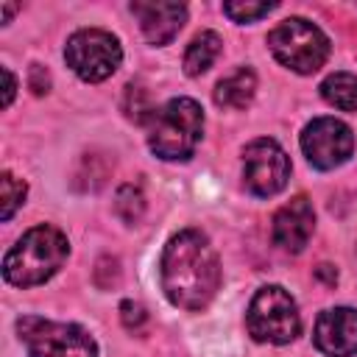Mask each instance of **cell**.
I'll use <instances>...</instances> for the list:
<instances>
[{
  "label": "cell",
  "instance_id": "1",
  "mask_svg": "<svg viewBox=\"0 0 357 357\" xmlns=\"http://www.w3.org/2000/svg\"><path fill=\"white\" fill-rule=\"evenodd\" d=\"M162 290L181 310H204L220 287V262L198 229L173 234L162 251Z\"/></svg>",
  "mask_w": 357,
  "mask_h": 357
},
{
  "label": "cell",
  "instance_id": "2",
  "mask_svg": "<svg viewBox=\"0 0 357 357\" xmlns=\"http://www.w3.org/2000/svg\"><path fill=\"white\" fill-rule=\"evenodd\" d=\"M70 243L56 226H33L28 229L6 254L3 276L14 287H33L47 282L67 259Z\"/></svg>",
  "mask_w": 357,
  "mask_h": 357
},
{
  "label": "cell",
  "instance_id": "3",
  "mask_svg": "<svg viewBox=\"0 0 357 357\" xmlns=\"http://www.w3.org/2000/svg\"><path fill=\"white\" fill-rule=\"evenodd\" d=\"M148 126V148L159 159H190L204 134V109L192 98H173L156 109Z\"/></svg>",
  "mask_w": 357,
  "mask_h": 357
},
{
  "label": "cell",
  "instance_id": "4",
  "mask_svg": "<svg viewBox=\"0 0 357 357\" xmlns=\"http://www.w3.org/2000/svg\"><path fill=\"white\" fill-rule=\"evenodd\" d=\"M268 47L276 56L279 64L290 67L293 73H315L318 67H324L326 56H329V39L326 33L312 25L304 17H290L284 22H279L271 33H268Z\"/></svg>",
  "mask_w": 357,
  "mask_h": 357
},
{
  "label": "cell",
  "instance_id": "5",
  "mask_svg": "<svg viewBox=\"0 0 357 357\" xmlns=\"http://www.w3.org/2000/svg\"><path fill=\"white\" fill-rule=\"evenodd\" d=\"M17 335L31 357H98V343L78 324L25 315L17 321Z\"/></svg>",
  "mask_w": 357,
  "mask_h": 357
},
{
  "label": "cell",
  "instance_id": "6",
  "mask_svg": "<svg viewBox=\"0 0 357 357\" xmlns=\"http://www.w3.org/2000/svg\"><path fill=\"white\" fill-rule=\"evenodd\" d=\"M245 324L251 337L262 343H290L301 332L298 307L293 296L279 284H268L254 293L245 312Z\"/></svg>",
  "mask_w": 357,
  "mask_h": 357
},
{
  "label": "cell",
  "instance_id": "7",
  "mask_svg": "<svg viewBox=\"0 0 357 357\" xmlns=\"http://www.w3.org/2000/svg\"><path fill=\"white\" fill-rule=\"evenodd\" d=\"M64 59H67V67L78 78L95 84L117 73L123 61V47L117 36H112L103 28H81L67 39Z\"/></svg>",
  "mask_w": 357,
  "mask_h": 357
},
{
  "label": "cell",
  "instance_id": "8",
  "mask_svg": "<svg viewBox=\"0 0 357 357\" xmlns=\"http://www.w3.org/2000/svg\"><path fill=\"white\" fill-rule=\"evenodd\" d=\"M290 178V159L273 139H254L243 151V181L245 187L259 195H276Z\"/></svg>",
  "mask_w": 357,
  "mask_h": 357
},
{
  "label": "cell",
  "instance_id": "9",
  "mask_svg": "<svg viewBox=\"0 0 357 357\" xmlns=\"http://www.w3.org/2000/svg\"><path fill=\"white\" fill-rule=\"evenodd\" d=\"M301 151L307 162L318 170H332L343 165L354 151V134L343 120L315 117L301 134Z\"/></svg>",
  "mask_w": 357,
  "mask_h": 357
},
{
  "label": "cell",
  "instance_id": "10",
  "mask_svg": "<svg viewBox=\"0 0 357 357\" xmlns=\"http://www.w3.org/2000/svg\"><path fill=\"white\" fill-rule=\"evenodd\" d=\"M315 346L329 357H351L357 354V310L335 307L324 310L315 321Z\"/></svg>",
  "mask_w": 357,
  "mask_h": 357
},
{
  "label": "cell",
  "instance_id": "11",
  "mask_svg": "<svg viewBox=\"0 0 357 357\" xmlns=\"http://www.w3.org/2000/svg\"><path fill=\"white\" fill-rule=\"evenodd\" d=\"M312 229H315L312 204H310V198L296 195L284 206L276 209L273 223H271V237L279 248L298 254L307 245V240L312 237Z\"/></svg>",
  "mask_w": 357,
  "mask_h": 357
},
{
  "label": "cell",
  "instance_id": "12",
  "mask_svg": "<svg viewBox=\"0 0 357 357\" xmlns=\"http://www.w3.org/2000/svg\"><path fill=\"white\" fill-rule=\"evenodd\" d=\"M131 11L139 20V28L151 45H167L184 25L187 20V6L184 3H131Z\"/></svg>",
  "mask_w": 357,
  "mask_h": 357
},
{
  "label": "cell",
  "instance_id": "13",
  "mask_svg": "<svg viewBox=\"0 0 357 357\" xmlns=\"http://www.w3.org/2000/svg\"><path fill=\"white\" fill-rule=\"evenodd\" d=\"M257 92V75L251 67H240L215 86V103L223 109H245Z\"/></svg>",
  "mask_w": 357,
  "mask_h": 357
},
{
  "label": "cell",
  "instance_id": "14",
  "mask_svg": "<svg viewBox=\"0 0 357 357\" xmlns=\"http://www.w3.org/2000/svg\"><path fill=\"white\" fill-rule=\"evenodd\" d=\"M220 50H223V39L215 31L195 33L192 42L187 45V53H184V73L192 75V78L206 73L215 64V59L220 56Z\"/></svg>",
  "mask_w": 357,
  "mask_h": 357
},
{
  "label": "cell",
  "instance_id": "15",
  "mask_svg": "<svg viewBox=\"0 0 357 357\" xmlns=\"http://www.w3.org/2000/svg\"><path fill=\"white\" fill-rule=\"evenodd\" d=\"M321 95L329 106L340 112H357V75L351 73H332L321 84Z\"/></svg>",
  "mask_w": 357,
  "mask_h": 357
},
{
  "label": "cell",
  "instance_id": "16",
  "mask_svg": "<svg viewBox=\"0 0 357 357\" xmlns=\"http://www.w3.org/2000/svg\"><path fill=\"white\" fill-rule=\"evenodd\" d=\"M109 173H112V165H109L106 153H84L73 173V184L81 192H95L106 184Z\"/></svg>",
  "mask_w": 357,
  "mask_h": 357
},
{
  "label": "cell",
  "instance_id": "17",
  "mask_svg": "<svg viewBox=\"0 0 357 357\" xmlns=\"http://www.w3.org/2000/svg\"><path fill=\"white\" fill-rule=\"evenodd\" d=\"M123 112L134 123H151L156 109L151 106V95H148V89L142 84H128L126 86V92H123Z\"/></svg>",
  "mask_w": 357,
  "mask_h": 357
},
{
  "label": "cell",
  "instance_id": "18",
  "mask_svg": "<svg viewBox=\"0 0 357 357\" xmlns=\"http://www.w3.org/2000/svg\"><path fill=\"white\" fill-rule=\"evenodd\" d=\"M114 212H117L120 220L128 223V226L139 223V218H142V212H145V195H142V190L134 187V184H123V187L117 190V195H114Z\"/></svg>",
  "mask_w": 357,
  "mask_h": 357
},
{
  "label": "cell",
  "instance_id": "19",
  "mask_svg": "<svg viewBox=\"0 0 357 357\" xmlns=\"http://www.w3.org/2000/svg\"><path fill=\"white\" fill-rule=\"evenodd\" d=\"M25 192H28L25 181H20L17 176H11L8 170L0 176V218L3 220H11V215L25 201Z\"/></svg>",
  "mask_w": 357,
  "mask_h": 357
},
{
  "label": "cell",
  "instance_id": "20",
  "mask_svg": "<svg viewBox=\"0 0 357 357\" xmlns=\"http://www.w3.org/2000/svg\"><path fill=\"white\" fill-rule=\"evenodd\" d=\"M276 8V3H248V0H237V3H223V14L234 22H257L265 14H271Z\"/></svg>",
  "mask_w": 357,
  "mask_h": 357
},
{
  "label": "cell",
  "instance_id": "21",
  "mask_svg": "<svg viewBox=\"0 0 357 357\" xmlns=\"http://www.w3.org/2000/svg\"><path fill=\"white\" fill-rule=\"evenodd\" d=\"M117 282H120V262H117V257H109V254L100 257L95 262V284L100 290H109Z\"/></svg>",
  "mask_w": 357,
  "mask_h": 357
},
{
  "label": "cell",
  "instance_id": "22",
  "mask_svg": "<svg viewBox=\"0 0 357 357\" xmlns=\"http://www.w3.org/2000/svg\"><path fill=\"white\" fill-rule=\"evenodd\" d=\"M120 321H123V326L126 329H131V332H137V329H142L145 326V321H148V312H145V307L142 304H137V301H123L120 304Z\"/></svg>",
  "mask_w": 357,
  "mask_h": 357
},
{
  "label": "cell",
  "instance_id": "23",
  "mask_svg": "<svg viewBox=\"0 0 357 357\" xmlns=\"http://www.w3.org/2000/svg\"><path fill=\"white\" fill-rule=\"evenodd\" d=\"M28 86L33 95H45L50 89V75L42 64H31V73H28Z\"/></svg>",
  "mask_w": 357,
  "mask_h": 357
},
{
  "label": "cell",
  "instance_id": "24",
  "mask_svg": "<svg viewBox=\"0 0 357 357\" xmlns=\"http://www.w3.org/2000/svg\"><path fill=\"white\" fill-rule=\"evenodd\" d=\"M0 75H3V81H6V86H3V106L8 109L11 100H14V92H17V78H14V73H11L8 67H3Z\"/></svg>",
  "mask_w": 357,
  "mask_h": 357
},
{
  "label": "cell",
  "instance_id": "25",
  "mask_svg": "<svg viewBox=\"0 0 357 357\" xmlns=\"http://www.w3.org/2000/svg\"><path fill=\"white\" fill-rule=\"evenodd\" d=\"M318 276H324L329 284H335V282H337V273H335V268H332V265H321V268H318Z\"/></svg>",
  "mask_w": 357,
  "mask_h": 357
},
{
  "label": "cell",
  "instance_id": "26",
  "mask_svg": "<svg viewBox=\"0 0 357 357\" xmlns=\"http://www.w3.org/2000/svg\"><path fill=\"white\" fill-rule=\"evenodd\" d=\"M17 11V6H3V22H8V17Z\"/></svg>",
  "mask_w": 357,
  "mask_h": 357
}]
</instances>
